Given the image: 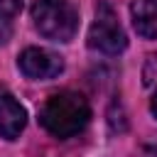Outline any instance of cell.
<instances>
[{
  "label": "cell",
  "mask_w": 157,
  "mask_h": 157,
  "mask_svg": "<svg viewBox=\"0 0 157 157\" xmlns=\"http://www.w3.org/2000/svg\"><path fill=\"white\" fill-rule=\"evenodd\" d=\"M88 120H91V105L86 96L78 91H56L39 108L42 128L59 140L78 135L88 125Z\"/></svg>",
  "instance_id": "1"
},
{
  "label": "cell",
  "mask_w": 157,
  "mask_h": 157,
  "mask_svg": "<svg viewBox=\"0 0 157 157\" xmlns=\"http://www.w3.org/2000/svg\"><path fill=\"white\" fill-rule=\"evenodd\" d=\"M32 20L37 32L52 42H71L78 29V10L69 0H34Z\"/></svg>",
  "instance_id": "2"
},
{
  "label": "cell",
  "mask_w": 157,
  "mask_h": 157,
  "mask_svg": "<svg viewBox=\"0 0 157 157\" xmlns=\"http://www.w3.org/2000/svg\"><path fill=\"white\" fill-rule=\"evenodd\" d=\"M88 47L93 52H101L108 56H118L128 47V37L123 32V25L118 22L115 10L105 0H98V5H96V17L88 29Z\"/></svg>",
  "instance_id": "3"
},
{
  "label": "cell",
  "mask_w": 157,
  "mask_h": 157,
  "mask_svg": "<svg viewBox=\"0 0 157 157\" xmlns=\"http://www.w3.org/2000/svg\"><path fill=\"white\" fill-rule=\"evenodd\" d=\"M17 69L34 81H47L54 78L64 71V59L56 52L42 49V47H27L20 56H17Z\"/></svg>",
  "instance_id": "4"
},
{
  "label": "cell",
  "mask_w": 157,
  "mask_h": 157,
  "mask_svg": "<svg viewBox=\"0 0 157 157\" xmlns=\"http://www.w3.org/2000/svg\"><path fill=\"white\" fill-rule=\"evenodd\" d=\"M27 125L25 105L12 96L10 88L0 86V135L5 140H17Z\"/></svg>",
  "instance_id": "5"
},
{
  "label": "cell",
  "mask_w": 157,
  "mask_h": 157,
  "mask_svg": "<svg viewBox=\"0 0 157 157\" xmlns=\"http://www.w3.org/2000/svg\"><path fill=\"white\" fill-rule=\"evenodd\" d=\"M132 27L145 39H157V0H135L130 7Z\"/></svg>",
  "instance_id": "6"
},
{
  "label": "cell",
  "mask_w": 157,
  "mask_h": 157,
  "mask_svg": "<svg viewBox=\"0 0 157 157\" xmlns=\"http://www.w3.org/2000/svg\"><path fill=\"white\" fill-rule=\"evenodd\" d=\"M22 10V0H0V44L12 37V22Z\"/></svg>",
  "instance_id": "7"
},
{
  "label": "cell",
  "mask_w": 157,
  "mask_h": 157,
  "mask_svg": "<svg viewBox=\"0 0 157 157\" xmlns=\"http://www.w3.org/2000/svg\"><path fill=\"white\" fill-rule=\"evenodd\" d=\"M142 157H157V137L142 145Z\"/></svg>",
  "instance_id": "8"
},
{
  "label": "cell",
  "mask_w": 157,
  "mask_h": 157,
  "mask_svg": "<svg viewBox=\"0 0 157 157\" xmlns=\"http://www.w3.org/2000/svg\"><path fill=\"white\" fill-rule=\"evenodd\" d=\"M150 110H152V115L157 118V93L152 96V101H150Z\"/></svg>",
  "instance_id": "9"
}]
</instances>
